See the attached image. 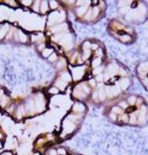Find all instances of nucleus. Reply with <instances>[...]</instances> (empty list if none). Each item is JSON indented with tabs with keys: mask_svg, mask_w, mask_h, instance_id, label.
<instances>
[{
	"mask_svg": "<svg viewBox=\"0 0 148 155\" xmlns=\"http://www.w3.org/2000/svg\"><path fill=\"white\" fill-rule=\"evenodd\" d=\"M104 115L118 126H143L148 124V103L139 94L123 95L106 104Z\"/></svg>",
	"mask_w": 148,
	"mask_h": 155,
	"instance_id": "nucleus-1",
	"label": "nucleus"
},
{
	"mask_svg": "<svg viewBox=\"0 0 148 155\" xmlns=\"http://www.w3.org/2000/svg\"><path fill=\"white\" fill-rule=\"evenodd\" d=\"M107 32L109 35L114 39L126 45L136 42L138 37L134 27L118 18L109 20L107 24Z\"/></svg>",
	"mask_w": 148,
	"mask_h": 155,
	"instance_id": "nucleus-2",
	"label": "nucleus"
},
{
	"mask_svg": "<svg viewBox=\"0 0 148 155\" xmlns=\"http://www.w3.org/2000/svg\"><path fill=\"white\" fill-rule=\"evenodd\" d=\"M135 74L143 87L148 91V59L138 62L135 67Z\"/></svg>",
	"mask_w": 148,
	"mask_h": 155,
	"instance_id": "nucleus-3",
	"label": "nucleus"
},
{
	"mask_svg": "<svg viewBox=\"0 0 148 155\" xmlns=\"http://www.w3.org/2000/svg\"><path fill=\"white\" fill-rule=\"evenodd\" d=\"M3 155H11V154H10V153H5V154H3Z\"/></svg>",
	"mask_w": 148,
	"mask_h": 155,
	"instance_id": "nucleus-4",
	"label": "nucleus"
},
{
	"mask_svg": "<svg viewBox=\"0 0 148 155\" xmlns=\"http://www.w3.org/2000/svg\"><path fill=\"white\" fill-rule=\"evenodd\" d=\"M0 147H1V144H0Z\"/></svg>",
	"mask_w": 148,
	"mask_h": 155,
	"instance_id": "nucleus-5",
	"label": "nucleus"
}]
</instances>
